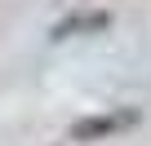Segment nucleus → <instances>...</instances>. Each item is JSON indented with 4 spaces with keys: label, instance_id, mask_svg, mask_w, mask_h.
Wrapping results in <instances>:
<instances>
[{
    "label": "nucleus",
    "instance_id": "obj_2",
    "mask_svg": "<svg viewBox=\"0 0 151 146\" xmlns=\"http://www.w3.org/2000/svg\"><path fill=\"white\" fill-rule=\"evenodd\" d=\"M111 18L107 14H93V18H71V22H62L53 36H71V31H98V27H107Z\"/></svg>",
    "mask_w": 151,
    "mask_h": 146
},
{
    "label": "nucleus",
    "instance_id": "obj_1",
    "mask_svg": "<svg viewBox=\"0 0 151 146\" xmlns=\"http://www.w3.org/2000/svg\"><path fill=\"white\" fill-rule=\"evenodd\" d=\"M129 124H138V111L89 115V120H80V124L71 128V137H76V142H98V137H111V133H120V128H129Z\"/></svg>",
    "mask_w": 151,
    "mask_h": 146
}]
</instances>
